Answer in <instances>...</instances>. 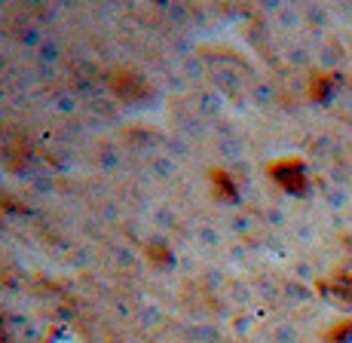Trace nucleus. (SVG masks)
Returning <instances> with one entry per match:
<instances>
[{"mask_svg":"<svg viewBox=\"0 0 352 343\" xmlns=\"http://www.w3.org/2000/svg\"><path fill=\"white\" fill-rule=\"evenodd\" d=\"M331 203H334L337 208H349V190H343V187H337V190H331Z\"/></svg>","mask_w":352,"mask_h":343,"instance_id":"3","label":"nucleus"},{"mask_svg":"<svg viewBox=\"0 0 352 343\" xmlns=\"http://www.w3.org/2000/svg\"><path fill=\"white\" fill-rule=\"evenodd\" d=\"M324 294H328L334 304H340V307H352V285L349 282H334V285H324Z\"/></svg>","mask_w":352,"mask_h":343,"instance_id":"2","label":"nucleus"},{"mask_svg":"<svg viewBox=\"0 0 352 343\" xmlns=\"http://www.w3.org/2000/svg\"><path fill=\"white\" fill-rule=\"evenodd\" d=\"M273 178L279 181L285 190H291V193H303V190H307V172H303V166L297 163V159H288V163L273 166Z\"/></svg>","mask_w":352,"mask_h":343,"instance_id":"1","label":"nucleus"}]
</instances>
